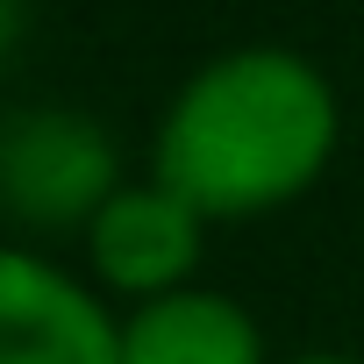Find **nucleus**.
<instances>
[{
  "label": "nucleus",
  "instance_id": "nucleus-1",
  "mask_svg": "<svg viewBox=\"0 0 364 364\" xmlns=\"http://www.w3.org/2000/svg\"><path fill=\"white\" fill-rule=\"evenodd\" d=\"M343 143V100L328 72L279 43L208 58L171 93L150 178L171 186L200 222H257L321 186Z\"/></svg>",
  "mask_w": 364,
  "mask_h": 364
},
{
  "label": "nucleus",
  "instance_id": "nucleus-2",
  "mask_svg": "<svg viewBox=\"0 0 364 364\" xmlns=\"http://www.w3.org/2000/svg\"><path fill=\"white\" fill-rule=\"evenodd\" d=\"M129 186L114 136L79 107H29L0 129V200L29 229H93V215Z\"/></svg>",
  "mask_w": 364,
  "mask_h": 364
},
{
  "label": "nucleus",
  "instance_id": "nucleus-3",
  "mask_svg": "<svg viewBox=\"0 0 364 364\" xmlns=\"http://www.w3.org/2000/svg\"><path fill=\"white\" fill-rule=\"evenodd\" d=\"M0 364H122V321L72 272L0 243Z\"/></svg>",
  "mask_w": 364,
  "mask_h": 364
},
{
  "label": "nucleus",
  "instance_id": "nucleus-4",
  "mask_svg": "<svg viewBox=\"0 0 364 364\" xmlns=\"http://www.w3.org/2000/svg\"><path fill=\"white\" fill-rule=\"evenodd\" d=\"M200 243H208V222L178 200L157 178H136L122 186L93 229H86V257H93V279L129 293L136 307L143 300H164V293H186L193 286V264H200Z\"/></svg>",
  "mask_w": 364,
  "mask_h": 364
},
{
  "label": "nucleus",
  "instance_id": "nucleus-5",
  "mask_svg": "<svg viewBox=\"0 0 364 364\" xmlns=\"http://www.w3.org/2000/svg\"><path fill=\"white\" fill-rule=\"evenodd\" d=\"M122 364H264V336L243 300L186 286L122 321Z\"/></svg>",
  "mask_w": 364,
  "mask_h": 364
},
{
  "label": "nucleus",
  "instance_id": "nucleus-6",
  "mask_svg": "<svg viewBox=\"0 0 364 364\" xmlns=\"http://www.w3.org/2000/svg\"><path fill=\"white\" fill-rule=\"evenodd\" d=\"M22 22H29V0H0V65L15 58V43H22Z\"/></svg>",
  "mask_w": 364,
  "mask_h": 364
},
{
  "label": "nucleus",
  "instance_id": "nucleus-7",
  "mask_svg": "<svg viewBox=\"0 0 364 364\" xmlns=\"http://www.w3.org/2000/svg\"><path fill=\"white\" fill-rule=\"evenodd\" d=\"M286 364H364V357H336V350H307V357H286Z\"/></svg>",
  "mask_w": 364,
  "mask_h": 364
}]
</instances>
